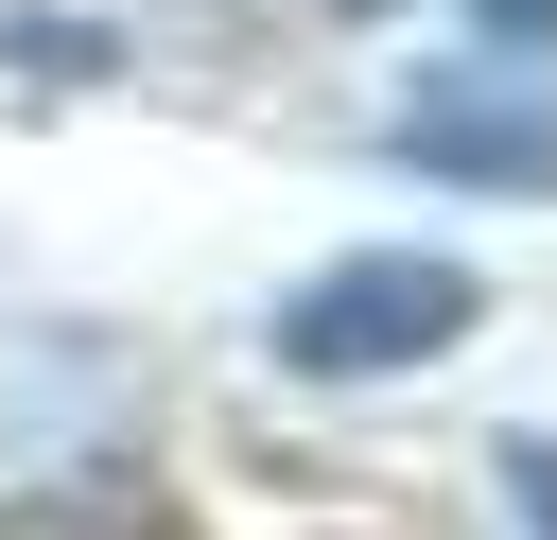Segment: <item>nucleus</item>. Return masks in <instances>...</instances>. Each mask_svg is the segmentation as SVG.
<instances>
[{"label": "nucleus", "mask_w": 557, "mask_h": 540, "mask_svg": "<svg viewBox=\"0 0 557 540\" xmlns=\"http://www.w3.org/2000/svg\"><path fill=\"white\" fill-rule=\"evenodd\" d=\"M453 331H470V261H435V244H366V261H331V279L278 296V366H313V383L418 366V348H453Z\"/></svg>", "instance_id": "1"}, {"label": "nucleus", "mask_w": 557, "mask_h": 540, "mask_svg": "<svg viewBox=\"0 0 557 540\" xmlns=\"http://www.w3.org/2000/svg\"><path fill=\"white\" fill-rule=\"evenodd\" d=\"M540 17H557V0H487V35H540Z\"/></svg>", "instance_id": "4"}, {"label": "nucleus", "mask_w": 557, "mask_h": 540, "mask_svg": "<svg viewBox=\"0 0 557 540\" xmlns=\"http://www.w3.org/2000/svg\"><path fill=\"white\" fill-rule=\"evenodd\" d=\"M0 540H191V523H174L157 488H35Z\"/></svg>", "instance_id": "3"}, {"label": "nucleus", "mask_w": 557, "mask_h": 540, "mask_svg": "<svg viewBox=\"0 0 557 540\" xmlns=\"http://www.w3.org/2000/svg\"><path fill=\"white\" fill-rule=\"evenodd\" d=\"M400 157L540 192V174H557V105H540V70H435V87L400 105Z\"/></svg>", "instance_id": "2"}]
</instances>
